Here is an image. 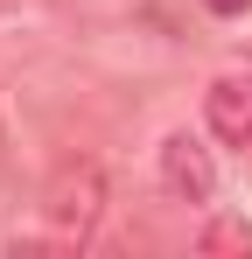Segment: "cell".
<instances>
[{
	"mask_svg": "<svg viewBox=\"0 0 252 259\" xmlns=\"http://www.w3.org/2000/svg\"><path fill=\"white\" fill-rule=\"evenodd\" d=\"M203 119L224 147H252V70H224L203 91Z\"/></svg>",
	"mask_w": 252,
	"mask_h": 259,
	"instance_id": "cell-3",
	"label": "cell"
},
{
	"mask_svg": "<svg viewBox=\"0 0 252 259\" xmlns=\"http://www.w3.org/2000/svg\"><path fill=\"white\" fill-rule=\"evenodd\" d=\"M203 7H210V14H224V21H231V14H245L252 0H203Z\"/></svg>",
	"mask_w": 252,
	"mask_h": 259,
	"instance_id": "cell-5",
	"label": "cell"
},
{
	"mask_svg": "<svg viewBox=\"0 0 252 259\" xmlns=\"http://www.w3.org/2000/svg\"><path fill=\"white\" fill-rule=\"evenodd\" d=\"M42 238H14V245H56V252H77L84 238L98 231L105 217V175L98 161H63V168L42 182Z\"/></svg>",
	"mask_w": 252,
	"mask_h": 259,
	"instance_id": "cell-1",
	"label": "cell"
},
{
	"mask_svg": "<svg viewBox=\"0 0 252 259\" xmlns=\"http://www.w3.org/2000/svg\"><path fill=\"white\" fill-rule=\"evenodd\" d=\"M161 189L175 203H210L217 196V161L196 133H168L161 140Z\"/></svg>",
	"mask_w": 252,
	"mask_h": 259,
	"instance_id": "cell-2",
	"label": "cell"
},
{
	"mask_svg": "<svg viewBox=\"0 0 252 259\" xmlns=\"http://www.w3.org/2000/svg\"><path fill=\"white\" fill-rule=\"evenodd\" d=\"M196 245H203V252H252V224L245 217H210Z\"/></svg>",
	"mask_w": 252,
	"mask_h": 259,
	"instance_id": "cell-4",
	"label": "cell"
}]
</instances>
